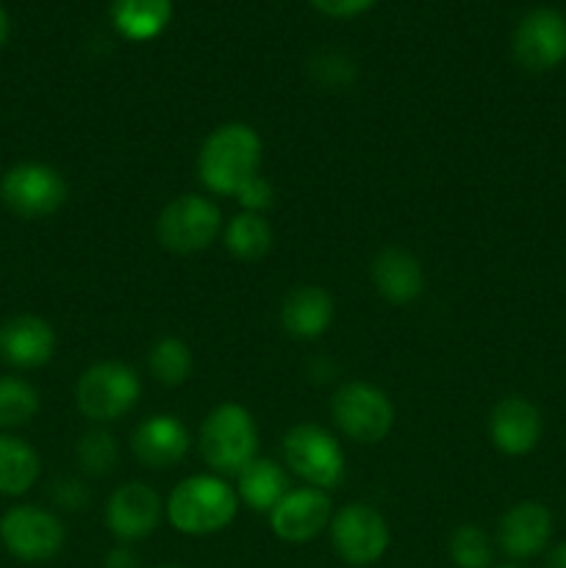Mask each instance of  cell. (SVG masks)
Masks as SVG:
<instances>
[{"instance_id":"6da1fadb","label":"cell","mask_w":566,"mask_h":568,"mask_svg":"<svg viewBox=\"0 0 566 568\" xmlns=\"http://www.w3.org/2000/svg\"><path fill=\"white\" fill-rule=\"evenodd\" d=\"M261 153H264V144L255 128L244 122H225L214 128L200 148V181L209 192L236 197L244 183L261 175Z\"/></svg>"},{"instance_id":"7a4b0ae2","label":"cell","mask_w":566,"mask_h":568,"mask_svg":"<svg viewBox=\"0 0 566 568\" xmlns=\"http://www.w3.org/2000/svg\"><path fill=\"white\" fill-rule=\"evenodd\" d=\"M236 488L216 475L186 477L166 499V519L183 536H214L236 519Z\"/></svg>"},{"instance_id":"3957f363","label":"cell","mask_w":566,"mask_h":568,"mask_svg":"<svg viewBox=\"0 0 566 568\" xmlns=\"http://www.w3.org/2000/svg\"><path fill=\"white\" fill-rule=\"evenodd\" d=\"M200 449L216 475L239 477L259 458V425L253 414L236 403L216 405L203 422Z\"/></svg>"},{"instance_id":"277c9868","label":"cell","mask_w":566,"mask_h":568,"mask_svg":"<svg viewBox=\"0 0 566 568\" xmlns=\"http://www.w3.org/2000/svg\"><path fill=\"white\" fill-rule=\"evenodd\" d=\"M142 397V383L131 366L120 361H100L89 366L75 383V405L89 422H117L133 410Z\"/></svg>"},{"instance_id":"5b68a950","label":"cell","mask_w":566,"mask_h":568,"mask_svg":"<svg viewBox=\"0 0 566 568\" xmlns=\"http://www.w3.org/2000/svg\"><path fill=\"white\" fill-rule=\"evenodd\" d=\"M222 227V214L214 200L200 194H181L161 209L155 220V239L164 250L192 255L211 247Z\"/></svg>"},{"instance_id":"8992f818","label":"cell","mask_w":566,"mask_h":568,"mask_svg":"<svg viewBox=\"0 0 566 568\" xmlns=\"http://www.w3.org/2000/svg\"><path fill=\"white\" fill-rule=\"evenodd\" d=\"M0 200L20 220H44L67 200V181L55 166L22 161L0 178Z\"/></svg>"},{"instance_id":"52a82bcc","label":"cell","mask_w":566,"mask_h":568,"mask_svg":"<svg viewBox=\"0 0 566 568\" xmlns=\"http://www.w3.org/2000/svg\"><path fill=\"white\" fill-rule=\"evenodd\" d=\"M0 541L22 564H48L64 549L67 530L59 516L39 505H14L0 516Z\"/></svg>"},{"instance_id":"ba28073f","label":"cell","mask_w":566,"mask_h":568,"mask_svg":"<svg viewBox=\"0 0 566 568\" xmlns=\"http://www.w3.org/2000/svg\"><path fill=\"white\" fill-rule=\"evenodd\" d=\"M333 422L355 444H377L392 433L394 405L386 392L366 381L344 383L333 394Z\"/></svg>"},{"instance_id":"9c48e42d","label":"cell","mask_w":566,"mask_h":568,"mask_svg":"<svg viewBox=\"0 0 566 568\" xmlns=\"http://www.w3.org/2000/svg\"><path fill=\"white\" fill-rule=\"evenodd\" d=\"M283 458L294 475L320 491L338 486L344 477L342 444L320 425H294L283 438Z\"/></svg>"},{"instance_id":"30bf717a","label":"cell","mask_w":566,"mask_h":568,"mask_svg":"<svg viewBox=\"0 0 566 568\" xmlns=\"http://www.w3.org/2000/svg\"><path fill=\"white\" fill-rule=\"evenodd\" d=\"M514 59L527 72H549L566 61V17L549 6L527 11L514 28Z\"/></svg>"},{"instance_id":"8fae6325","label":"cell","mask_w":566,"mask_h":568,"mask_svg":"<svg viewBox=\"0 0 566 568\" xmlns=\"http://www.w3.org/2000/svg\"><path fill=\"white\" fill-rule=\"evenodd\" d=\"M388 525L372 505L353 503L331 519V541L350 566H370L388 549Z\"/></svg>"},{"instance_id":"7c38bea8","label":"cell","mask_w":566,"mask_h":568,"mask_svg":"<svg viewBox=\"0 0 566 568\" xmlns=\"http://www.w3.org/2000/svg\"><path fill=\"white\" fill-rule=\"evenodd\" d=\"M333 519L331 497L320 488H294L270 510V527L281 541H314Z\"/></svg>"},{"instance_id":"4fadbf2b","label":"cell","mask_w":566,"mask_h":568,"mask_svg":"<svg viewBox=\"0 0 566 568\" xmlns=\"http://www.w3.org/2000/svg\"><path fill=\"white\" fill-rule=\"evenodd\" d=\"M161 510L164 505L153 488L139 480L125 483L111 494L109 505H105V525L120 541H142L150 532H155Z\"/></svg>"},{"instance_id":"5bb4252c","label":"cell","mask_w":566,"mask_h":568,"mask_svg":"<svg viewBox=\"0 0 566 568\" xmlns=\"http://www.w3.org/2000/svg\"><path fill=\"white\" fill-rule=\"evenodd\" d=\"M544 422L536 405L525 397H503L488 416V436L503 455L522 458L542 442Z\"/></svg>"},{"instance_id":"9a60e30c","label":"cell","mask_w":566,"mask_h":568,"mask_svg":"<svg viewBox=\"0 0 566 568\" xmlns=\"http://www.w3.org/2000/svg\"><path fill=\"white\" fill-rule=\"evenodd\" d=\"M549 536H553V514L536 499H525L505 510L497 527L499 549L514 560L536 558L547 549Z\"/></svg>"},{"instance_id":"2e32d148","label":"cell","mask_w":566,"mask_h":568,"mask_svg":"<svg viewBox=\"0 0 566 568\" xmlns=\"http://www.w3.org/2000/svg\"><path fill=\"white\" fill-rule=\"evenodd\" d=\"M55 331L33 314L11 316L0 325V358L14 369H39L55 355Z\"/></svg>"},{"instance_id":"e0dca14e","label":"cell","mask_w":566,"mask_h":568,"mask_svg":"<svg viewBox=\"0 0 566 568\" xmlns=\"http://www.w3.org/2000/svg\"><path fill=\"white\" fill-rule=\"evenodd\" d=\"M189 447H192V436H189L186 425L170 414L144 419L131 438L133 455L148 469H170V466L181 464Z\"/></svg>"},{"instance_id":"ac0fdd59","label":"cell","mask_w":566,"mask_h":568,"mask_svg":"<svg viewBox=\"0 0 566 568\" xmlns=\"http://www.w3.org/2000/svg\"><path fill=\"white\" fill-rule=\"evenodd\" d=\"M372 283L377 294L392 305H408L425 288V272L416 255L403 247H386L372 261Z\"/></svg>"},{"instance_id":"d6986e66","label":"cell","mask_w":566,"mask_h":568,"mask_svg":"<svg viewBox=\"0 0 566 568\" xmlns=\"http://www.w3.org/2000/svg\"><path fill=\"white\" fill-rule=\"evenodd\" d=\"M333 322V297L322 286H300L283 300L281 325L297 342L325 336Z\"/></svg>"},{"instance_id":"ffe728a7","label":"cell","mask_w":566,"mask_h":568,"mask_svg":"<svg viewBox=\"0 0 566 568\" xmlns=\"http://www.w3.org/2000/svg\"><path fill=\"white\" fill-rule=\"evenodd\" d=\"M172 0H111V26L128 42H150L172 22Z\"/></svg>"},{"instance_id":"44dd1931","label":"cell","mask_w":566,"mask_h":568,"mask_svg":"<svg viewBox=\"0 0 566 568\" xmlns=\"http://www.w3.org/2000/svg\"><path fill=\"white\" fill-rule=\"evenodd\" d=\"M42 471L37 449L20 436L0 433V497H22L31 491Z\"/></svg>"},{"instance_id":"7402d4cb","label":"cell","mask_w":566,"mask_h":568,"mask_svg":"<svg viewBox=\"0 0 566 568\" xmlns=\"http://www.w3.org/2000/svg\"><path fill=\"white\" fill-rule=\"evenodd\" d=\"M289 491H292V488H289L286 471H283V466L275 464L272 458H255L253 464L239 475V499H242L247 508L261 510V514H270Z\"/></svg>"},{"instance_id":"603a6c76","label":"cell","mask_w":566,"mask_h":568,"mask_svg":"<svg viewBox=\"0 0 566 568\" xmlns=\"http://www.w3.org/2000/svg\"><path fill=\"white\" fill-rule=\"evenodd\" d=\"M225 247L236 261L253 264L261 261L272 247V227L264 214H236L225 227Z\"/></svg>"},{"instance_id":"cb8c5ba5","label":"cell","mask_w":566,"mask_h":568,"mask_svg":"<svg viewBox=\"0 0 566 568\" xmlns=\"http://www.w3.org/2000/svg\"><path fill=\"white\" fill-rule=\"evenodd\" d=\"M39 392L17 375L0 377V430L9 433L31 425L39 414Z\"/></svg>"},{"instance_id":"d4e9b609","label":"cell","mask_w":566,"mask_h":568,"mask_svg":"<svg viewBox=\"0 0 566 568\" xmlns=\"http://www.w3.org/2000/svg\"><path fill=\"white\" fill-rule=\"evenodd\" d=\"M148 366L161 386H181L192 375V349L186 342L175 336H164L153 344L148 355Z\"/></svg>"},{"instance_id":"484cf974","label":"cell","mask_w":566,"mask_h":568,"mask_svg":"<svg viewBox=\"0 0 566 568\" xmlns=\"http://www.w3.org/2000/svg\"><path fill=\"white\" fill-rule=\"evenodd\" d=\"M75 458L81 464L83 475L89 477H103L109 471L117 469V460H120V447H117V438L105 430H89L78 438Z\"/></svg>"},{"instance_id":"4316f807","label":"cell","mask_w":566,"mask_h":568,"mask_svg":"<svg viewBox=\"0 0 566 568\" xmlns=\"http://www.w3.org/2000/svg\"><path fill=\"white\" fill-rule=\"evenodd\" d=\"M492 541L477 525L455 527L449 538V558L458 568H488L492 566Z\"/></svg>"},{"instance_id":"83f0119b","label":"cell","mask_w":566,"mask_h":568,"mask_svg":"<svg viewBox=\"0 0 566 568\" xmlns=\"http://www.w3.org/2000/svg\"><path fill=\"white\" fill-rule=\"evenodd\" d=\"M311 72L325 87H347L355 78V67L347 55L342 53H322L311 61Z\"/></svg>"},{"instance_id":"f1b7e54d","label":"cell","mask_w":566,"mask_h":568,"mask_svg":"<svg viewBox=\"0 0 566 568\" xmlns=\"http://www.w3.org/2000/svg\"><path fill=\"white\" fill-rule=\"evenodd\" d=\"M239 205L250 214H264L272 203H275V192H272V183L264 175H255L253 181H247L242 186V192L236 194Z\"/></svg>"},{"instance_id":"f546056e","label":"cell","mask_w":566,"mask_h":568,"mask_svg":"<svg viewBox=\"0 0 566 568\" xmlns=\"http://www.w3.org/2000/svg\"><path fill=\"white\" fill-rule=\"evenodd\" d=\"M55 508L61 510H83L89 505V488L78 477H61L50 488Z\"/></svg>"},{"instance_id":"4dcf8cb0","label":"cell","mask_w":566,"mask_h":568,"mask_svg":"<svg viewBox=\"0 0 566 568\" xmlns=\"http://www.w3.org/2000/svg\"><path fill=\"white\" fill-rule=\"evenodd\" d=\"M377 0H311L320 14L336 17V20H350V17H358L364 11H370Z\"/></svg>"},{"instance_id":"1f68e13d","label":"cell","mask_w":566,"mask_h":568,"mask_svg":"<svg viewBox=\"0 0 566 568\" xmlns=\"http://www.w3.org/2000/svg\"><path fill=\"white\" fill-rule=\"evenodd\" d=\"M103 568H139V555L128 547H117L105 555Z\"/></svg>"},{"instance_id":"d6a6232c","label":"cell","mask_w":566,"mask_h":568,"mask_svg":"<svg viewBox=\"0 0 566 568\" xmlns=\"http://www.w3.org/2000/svg\"><path fill=\"white\" fill-rule=\"evenodd\" d=\"M547 568H566V544H558V547L549 549Z\"/></svg>"},{"instance_id":"836d02e7","label":"cell","mask_w":566,"mask_h":568,"mask_svg":"<svg viewBox=\"0 0 566 568\" xmlns=\"http://www.w3.org/2000/svg\"><path fill=\"white\" fill-rule=\"evenodd\" d=\"M9 33H11L9 14H6V9H3V6H0V48H3V44L9 42Z\"/></svg>"},{"instance_id":"e575fe53","label":"cell","mask_w":566,"mask_h":568,"mask_svg":"<svg viewBox=\"0 0 566 568\" xmlns=\"http://www.w3.org/2000/svg\"><path fill=\"white\" fill-rule=\"evenodd\" d=\"M155 568H181V566H155Z\"/></svg>"},{"instance_id":"d590c367","label":"cell","mask_w":566,"mask_h":568,"mask_svg":"<svg viewBox=\"0 0 566 568\" xmlns=\"http://www.w3.org/2000/svg\"><path fill=\"white\" fill-rule=\"evenodd\" d=\"M503 568H519V566H503Z\"/></svg>"}]
</instances>
